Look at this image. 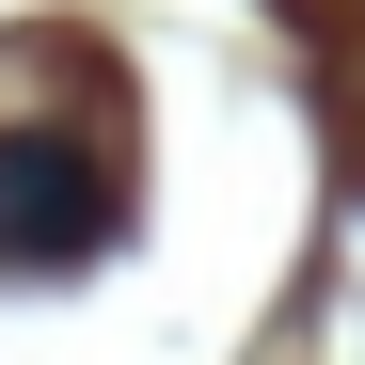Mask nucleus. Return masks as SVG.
<instances>
[{
  "label": "nucleus",
  "instance_id": "obj_1",
  "mask_svg": "<svg viewBox=\"0 0 365 365\" xmlns=\"http://www.w3.org/2000/svg\"><path fill=\"white\" fill-rule=\"evenodd\" d=\"M111 238V159L64 128H0V270H64Z\"/></svg>",
  "mask_w": 365,
  "mask_h": 365
}]
</instances>
